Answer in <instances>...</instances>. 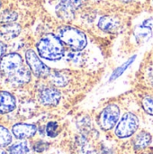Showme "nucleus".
<instances>
[{"label":"nucleus","mask_w":153,"mask_h":154,"mask_svg":"<svg viewBox=\"0 0 153 154\" xmlns=\"http://www.w3.org/2000/svg\"><path fill=\"white\" fill-rule=\"evenodd\" d=\"M17 17L18 14L14 11H10V10L4 11L3 13L0 14V23L5 24V23H14L17 19Z\"/></svg>","instance_id":"17"},{"label":"nucleus","mask_w":153,"mask_h":154,"mask_svg":"<svg viewBox=\"0 0 153 154\" xmlns=\"http://www.w3.org/2000/svg\"><path fill=\"white\" fill-rule=\"evenodd\" d=\"M136 36H137L138 40H142L143 42L144 41L146 42L151 36V29L142 25L138 29V31L136 32Z\"/></svg>","instance_id":"18"},{"label":"nucleus","mask_w":153,"mask_h":154,"mask_svg":"<svg viewBox=\"0 0 153 154\" xmlns=\"http://www.w3.org/2000/svg\"><path fill=\"white\" fill-rule=\"evenodd\" d=\"M121 1H123V2H124V3H129V2H131V1H133V0H121Z\"/></svg>","instance_id":"27"},{"label":"nucleus","mask_w":153,"mask_h":154,"mask_svg":"<svg viewBox=\"0 0 153 154\" xmlns=\"http://www.w3.org/2000/svg\"><path fill=\"white\" fill-rule=\"evenodd\" d=\"M0 73L15 87L24 85L31 80V69L23 64V60L18 53H9L1 59Z\"/></svg>","instance_id":"1"},{"label":"nucleus","mask_w":153,"mask_h":154,"mask_svg":"<svg viewBox=\"0 0 153 154\" xmlns=\"http://www.w3.org/2000/svg\"><path fill=\"white\" fill-rule=\"evenodd\" d=\"M59 125L56 122H50L46 126V134L49 137L54 138L59 134Z\"/></svg>","instance_id":"21"},{"label":"nucleus","mask_w":153,"mask_h":154,"mask_svg":"<svg viewBox=\"0 0 153 154\" xmlns=\"http://www.w3.org/2000/svg\"><path fill=\"white\" fill-rule=\"evenodd\" d=\"M12 143V134L7 128L0 125V147H6Z\"/></svg>","instance_id":"16"},{"label":"nucleus","mask_w":153,"mask_h":154,"mask_svg":"<svg viewBox=\"0 0 153 154\" xmlns=\"http://www.w3.org/2000/svg\"><path fill=\"white\" fill-rule=\"evenodd\" d=\"M49 78H50V83H52L55 87H58V88L65 87L69 82L68 76L66 74L60 72V71L50 72Z\"/></svg>","instance_id":"14"},{"label":"nucleus","mask_w":153,"mask_h":154,"mask_svg":"<svg viewBox=\"0 0 153 154\" xmlns=\"http://www.w3.org/2000/svg\"><path fill=\"white\" fill-rule=\"evenodd\" d=\"M151 142V135L147 132L139 133L133 141V146L135 150H142L146 148Z\"/></svg>","instance_id":"13"},{"label":"nucleus","mask_w":153,"mask_h":154,"mask_svg":"<svg viewBox=\"0 0 153 154\" xmlns=\"http://www.w3.org/2000/svg\"><path fill=\"white\" fill-rule=\"evenodd\" d=\"M39 55L48 60H59L64 56V46L60 39L53 33L45 34L36 45Z\"/></svg>","instance_id":"2"},{"label":"nucleus","mask_w":153,"mask_h":154,"mask_svg":"<svg viewBox=\"0 0 153 154\" xmlns=\"http://www.w3.org/2000/svg\"><path fill=\"white\" fill-rule=\"evenodd\" d=\"M58 37L63 43L76 51L84 50L87 45L86 34L76 27L68 25L60 27L58 29Z\"/></svg>","instance_id":"3"},{"label":"nucleus","mask_w":153,"mask_h":154,"mask_svg":"<svg viewBox=\"0 0 153 154\" xmlns=\"http://www.w3.org/2000/svg\"><path fill=\"white\" fill-rule=\"evenodd\" d=\"M142 107H143L144 111L147 114L153 116V97L145 96L142 98Z\"/></svg>","instance_id":"19"},{"label":"nucleus","mask_w":153,"mask_h":154,"mask_svg":"<svg viewBox=\"0 0 153 154\" xmlns=\"http://www.w3.org/2000/svg\"><path fill=\"white\" fill-rule=\"evenodd\" d=\"M134 59H135V56H133V58L129 59V60H128L124 64V65H122L121 67L117 68V69L115 70V72L113 73V75H112V77H111V79H110V80H114V79H117L119 76H121V75L124 73V71L128 68V66H130V64H132V62H133Z\"/></svg>","instance_id":"20"},{"label":"nucleus","mask_w":153,"mask_h":154,"mask_svg":"<svg viewBox=\"0 0 153 154\" xmlns=\"http://www.w3.org/2000/svg\"><path fill=\"white\" fill-rule=\"evenodd\" d=\"M21 32V26L14 23L2 24L0 26V37L5 40H11L16 38Z\"/></svg>","instance_id":"12"},{"label":"nucleus","mask_w":153,"mask_h":154,"mask_svg":"<svg viewBox=\"0 0 153 154\" xmlns=\"http://www.w3.org/2000/svg\"><path fill=\"white\" fill-rule=\"evenodd\" d=\"M30 151L28 143L25 141L16 143L8 148L9 154H27Z\"/></svg>","instance_id":"15"},{"label":"nucleus","mask_w":153,"mask_h":154,"mask_svg":"<svg viewBox=\"0 0 153 154\" xmlns=\"http://www.w3.org/2000/svg\"><path fill=\"white\" fill-rule=\"evenodd\" d=\"M37 127L31 124H15L12 127V133L17 139H28L35 135Z\"/></svg>","instance_id":"9"},{"label":"nucleus","mask_w":153,"mask_h":154,"mask_svg":"<svg viewBox=\"0 0 153 154\" xmlns=\"http://www.w3.org/2000/svg\"><path fill=\"white\" fill-rule=\"evenodd\" d=\"M139 127V119L133 113H126L117 124L115 134L118 138L124 139L131 137Z\"/></svg>","instance_id":"4"},{"label":"nucleus","mask_w":153,"mask_h":154,"mask_svg":"<svg viewBox=\"0 0 153 154\" xmlns=\"http://www.w3.org/2000/svg\"><path fill=\"white\" fill-rule=\"evenodd\" d=\"M83 154H99V153H97L96 151H93V150H86V151H84V153Z\"/></svg>","instance_id":"25"},{"label":"nucleus","mask_w":153,"mask_h":154,"mask_svg":"<svg viewBox=\"0 0 153 154\" xmlns=\"http://www.w3.org/2000/svg\"><path fill=\"white\" fill-rule=\"evenodd\" d=\"M49 148V143L43 142V141H39L37 142L34 146H33V150L36 152H43L44 151H46Z\"/></svg>","instance_id":"22"},{"label":"nucleus","mask_w":153,"mask_h":154,"mask_svg":"<svg viewBox=\"0 0 153 154\" xmlns=\"http://www.w3.org/2000/svg\"><path fill=\"white\" fill-rule=\"evenodd\" d=\"M120 117V109L118 106L115 104L108 105L104 108L99 116V126L104 131H109L113 129L117 124Z\"/></svg>","instance_id":"5"},{"label":"nucleus","mask_w":153,"mask_h":154,"mask_svg":"<svg viewBox=\"0 0 153 154\" xmlns=\"http://www.w3.org/2000/svg\"><path fill=\"white\" fill-rule=\"evenodd\" d=\"M5 50H6V46H5V44L3 42H1V41H0V59H1V58H2V56L5 54Z\"/></svg>","instance_id":"23"},{"label":"nucleus","mask_w":153,"mask_h":154,"mask_svg":"<svg viewBox=\"0 0 153 154\" xmlns=\"http://www.w3.org/2000/svg\"><path fill=\"white\" fill-rule=\"evenodd\" d=\"M92 1H100V0H92Z\"/></svg>","instance_id":"29"},{"label":"nucleus","mask_w":153,"mask_h":154,"mask_svg":"<svg viewBox=\"0 0 153 154\" xmlns=\"http://www.w3.org/2000/svg\"><path fill=\"white\" fill-rule=\"evenodd\" d=\"M16 100L14 97L6 91H0V115L8 114L14 110Z\"/></svg>","instance_id":"11"},{"label":"nucleus","mask_w":153,"mask_h":154,"mask_svg":"<svg viewBox=\"0 0 153 154\" xmlns=\"http://www.w3.org/2000/svg\"><path fill=\"white\" fill-rule=\"evenodd\" d=\"M0 154H7V153H6L5 152H4V151H1V150H0Z\"/></svg>","instance_id":"28"},{"label":"nucleus","mask_w":153,"mask_h":154,"mask_svg":"<svg viewBox=\"0 0 153 154\" xmlns=\"http://www.w3.org/2000/svg\"><path fill=\"white\" fill-rule=\"evenodd\" d=\"M25 60L26 63L33 73V75L37 78H48L50 74V69L45 65L38 57L36 52L32 50H28L25 52Z\"/></svg>","instance_id":"7"},{"label":"nucleus","mask_w":153,"mask_h":154,"mask_svg":"<svg viewBox=\"0 0 153 154\" xmlns=\"http://www.w3.org/2000/svg\"><path fill=\"white\" fill-rule=\"evenodd\" d=\"M149 79H150V81H151V83L152 84L153 86V67L150 69V72H149Z\"/></svg>","instance_id":"24"},{"label":"nucleus","mask_w":153,"mask_h":154,"mask_svg":"<svg viewBox=\"0 0 153 154\" xmlns=\"http://www.w3.org/2000/svg\"><path fill=\"white\" fill-rule=\"evenodd\" d=\"M84 0H58L56 14L64 21H70L74 18L76 11L82 6Z\"/></svg>","instance_id":"6"},{"label":"nucleus","mask_w":153,"mask_h":154,"mask_svg":"<svg viewBox=\"0 0 153 154\" xmlns=\"http://www.w3.org/2000/svg\"><path fill=\"white\" fill-rule=\"evenodd\" d=\"M121 25L120 20L116 16L104 15L98 21V27L100 30L106 32H114Z\"/></svg>","instance_id":"10"},{"label":"nucleus","mask_w":153,"mask_h":154,"mask_svg":"<svg viewBox=\"0 0 153 154\" xmlns=\"http://www.w3.org/2000/svg\"><path fill=\"white\" fill-rule=\"evenodd\" d=\"M60 92L55 88L45 87L41 88L39 92V101L43 106H57L60 103Z\"/></svg>","instance_id":"8"},{"label":"nucleus","mask_w":153,"mask_h":154,"mask_svg":"<svg viewBox=\"0 0 153 154\" xmlns=\"http://www.w3.org/2000/svg\"><path fill=\"white\" fill-rule=\"evenodd\" d=\"M0 7H1V0H0Z\"/></svg>","instance_id":"30"},{"label":"nucleus","mask_w":153,"mask_h":154,"mask_svg":"<svg viewBox=\"0 0 153 154\" xmlns=\"http://www.w3.org/2000/svg\"><path fill=\"white\" fill-rule=\"evenodd\" d=\"M102 154H113V153H112V152H111L110 150H108V149H106V148H103V150H102Z\"/></svg>","instance_id":"26"}]
</instances>
